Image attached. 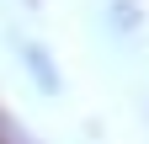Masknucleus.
I'll return each instance as SVG.
<instances>
[{
  "label": "nucleus",
  "mask_w": 149,
  "mask_h": 144,
  "mask_svg": "<svg viewBox=\"0 0 149 144\" xmlns=\"http://www.w3.org/2000/svg\"><path fill=\"white\" fill-rule=\"evenodd\" d=\"M11 48H16V64H22V75H27L43 96H59V91H64L59 64H53V53L37 43V38H27V32H11Z\"/></svg>",
  "instance_id": "f257e3e1"
}]
</instances>
